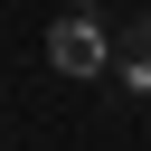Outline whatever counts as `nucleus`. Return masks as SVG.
Listing matches in <instances>:
<instances>
[{
  "mask_svg": "<svg viewBox=\"0 0 151 151\" xmlns=\"http://www.w3.org/2000/svg\"><path fill=\"white\" fill-rule=\"evenodd\" d=\"M47 66H57V76H104V66H113V38L94 28V9H66V19L47 28Z\"/></svg>",
  "mask_w": 151,
  "mask_h": 151,
  "instance_id": "nucleus-1",
  "label": "nucleus"
},
{
  "mask_svg": "<svg viewBox=\"0 0 151 151\" xmlns=\"http://www.w3.org/2000/svg\"><path fill=\"white\" fill-rule=\"evenodd\" d=\"M113 66H123V85H132V94H151V9H142V19H132V38L113 47Z\"/></svg>",
  "mask_w": 151,
  "mask_h": 151,
  "instance_id": "nucleus-2",
  "label": "nucleus"
}]
</instances>
